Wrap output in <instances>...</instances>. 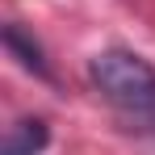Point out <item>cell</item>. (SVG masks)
<instances>
[{
    "label": "cell",
    "mask_w": 155,
    "mask_h": 155,
    "mask_svg": "<svg viewBox=\"0 0 155 155\" xmlns=\"http://www.w3.org/2000/svg\"><path fill=\"white\" fill-rule=\"evenodd\" d=\"M88 80L101 101L138 134H155V67L138 51L109 46L88 59Z\"/></svg>",
    "instance_id": "6da1fadb"
},
{
    "label": "cell",
    "mask_w": 155,
    "mask_h": 155,
    "mask_svg": "<svg viewBox=\"0 0 155 155\" xmlns=\"http://www.w3.org/2000/svg\"><path fill=\"white\" fill-rule=\"evenodd\" d=\"M4 51L13 54L21 67H25L29 76H38V80H46L51 84L54 71H51V63H46V51H42V42L34 38V34H25V29L17 25V21H8L4 25Z\"/></svg>",
    "instance_id": "7a4b0ae2"
},
{
    "label": "cell",
    "mask_w": 155,
    "mask_h": 155,
    "mask_svg": "<svg viewBox=\"0 0 155 155\" xmlns=\"http://www.w3.org/2000/svg\"><path fill=\"white\" fill-rule=\"evenodd\" d=\"M46 143H51V126H46L42 117H21L17 126L4 134L0 155H42Z\"/></svg>",
    "instance_id": "3957f363"
}]
</instances>
